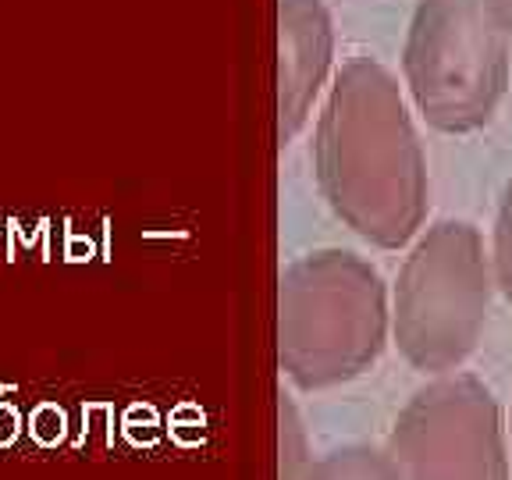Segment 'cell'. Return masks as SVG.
Wrapping results in <instances>:
<instances>
[{
	"label": "cell",
	"instance_id": "1",
	"mask_svg": "<svg viewBox=\"0 0 512 480\" xmlns=\"http://www.w3.org/2000/svg\"><path fill=\"white\" fill-rule=\"evenodd\" d=\"M320 178L335 210L377 246H402L427 214V168L395 79L374 61L338 75L320 121Z\"/></svg>",
	"mask_w": 512,
	"mask_h": 480
},
{
	"label": "cell",
	"instance_id": "2",
	"mask_svg": "<svg viewBox=\"0 0 512 480\" xmlns=\"http://www.w3.org/2000/svg\"><path fill=\"white\" fill-rule=\"evenodd\" d=\"M409 93L427 125L466 136L491 121L509 86V36L480 0H420L406 32Z\"/></svg>",
	"mask_w": 512,
	"mask_h": 480
},
{
	"label": "cell",
	"instance_id": "3",
	"mask_svg": "<svg viewBox=\"0 0 512 480\" xmlns=\"http://www.w3.org/2000/svg\"><path fill=\"white\" fill-rule=\"evenodd\" d=\"M491 303L477 228L438 221L416 242L395 285V342L416 370L445 374L473 352Z\"/></svg>",
	"mask_w": 512,
	"mask_h": 480
},
{
	"label": "cell",
	"instance_id": "4",
	"mask_svg": "<svg viewBox=\"0 0 512 480\" xmlns=\"http://www.w3.org/2000/svg\"><path fill=\"white\" fill-rule=\"evenodd\" d=\"M384 288L349 253L310 256L288 274L281 296V349L306 384L360 374L384 342Z\"/></svg>",
	"mask_w": 512,
	"mask_h": 480
},
{
	"label": "cell",
	"instance_id": "5",
	"mask_svg": "<svg viewBox=\"0 0 512 480\" xmlns=\"http://www.w3.org/2000/svg\"><path fill=\"white\" fill-rule=\"evenodd\" d=\"M399 480H509L502 413L477 377H438L395 424Z\"/></svg>",
	"mask_w": 512,
	"mask_h": 480
},
{
	"label": "cell",
	"instance_id": "6",
	"mask_svg": "<svg viewBox=\"0 0 512 480\" xmlns=\"http://www.w3.org/2000/svg\"><path fill=\"white\" fill-rule=\"evenodd\" d=\"M331 61V22L320 0H281V128L292 136Z\"/></svg>",
	"mask_w": 512,
	"mask_h": 480
},
{
	"label": "cell",
	"instance_id": "7",
	"mask_svg": "<svg viewBox=\"0 0 512 480\" xmlns=\"http://www.w3.org/2000/svg\"><path fill=\"white\" fill-rule=\"evenodd\" d=\"M324 480H399V470L377 452H349L324 470Z\"/></svg>",
	"mask_w": 512,
	"mask_h": 480
},
{
	"label": "cell",
	"instance_id": "8",
	"mask_svg": "<svg viewBox=\"0 0 512 480\" xmlns=\"http://www.w3.org/2000/svg\"><path fill=\"white\" fill-rule=\"evenodd\" d=\"M495 285L502 288V296L512 303V182L505 189L495 221Z\"/></svg>",
	"mask_w": 512,
	"mask_h": 480
},
{
	"label": "cell",
	"instance_id": "9",
	"mask_svg": "<svg viewBox=\"0 0 512 480\" xmlns=\"http://www.w3.org/2000/svg\"><path fill=\"white\" fill-rule=\"evenodd\" d=\"M29 434L47 448L61 445L64 434H68V416H64V409H57L54 402L36 406V413H32V420H29Z\"/></svg>",
	"mask_w": 512,
	"mask_h": 480
},
{
	"label": "cell",
	"instance_id": "10",
	"mask_svg": "<svg viewBox=\"0 0 512 480\" xmlns=\"http://www.w3.org/2000/svg\"><path fill=\"white\" fill-rule=\"evenodd\" d=\"M484 4V11H488L491 18H495V25L505 32V36H512V0H480Z\"/></svg>",
	"mask_w": 512,
	"mask_h": 480
},
{
	"label": "cell",
	"instance_id": "11",
	"mask_svg": "<svg viewBox=\"0 0 512 480\" xmlns=\"http://www.w3.org/2000/svg\"><path fill=\"white\" fill-rule=\"evenodd\" d=\"M93 256V242L82 239V235L68 232V246H64V260H72V264H82V260H89Z\"/></svg>",
	"mask_w": 512,
	"mask_h": 480
},
{
	"label": "cell",
	"instance_id": "12",
	"mask_svg": "<svg viewBox=\"0 0 512 480\" xmlns=\"http://www.w3.org/2000/svg\"><path fill=\"white\" fill-rule=\"evenodd\" d=\"M18 438V413L11 406H0V448Z\"/></svg>",
	"mask_w": 512,
	"mask_h": 480
}]
</instances>
